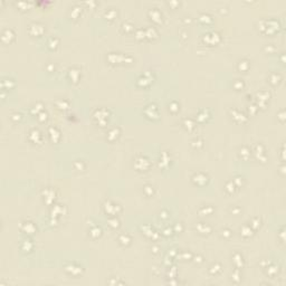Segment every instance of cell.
I'll list each match as a JSON object with an SVG mask.
<instances>
[{"label":"cell","instance_id":"obj_1","mask_svg":"<svg viewBox=\"0 0 286 286\" xmlns=\"http://www.w3.org/2000/svg\"><path fill=\"white\" fill-rule=\"evenodd\" d=\"M64 268L66 270V273H68L69 275L72 276H80L82 274V270H83L82 266L76 265L75 263H70V264L65 266Z\"/></svg>","mask_w":286,"mask_h":286},{"label":"cell","instance_id":"obj_2","mask_svg":"<svg viewBox=\"0 0 286 286\" xmlns=\"http://www.w3.org/2000/svg\"><path fill=\"white\" fill-rule=\"evenodd\" d=\"M104 208H105V211L107 212V213H111V215H116L117 209H121L119 205L112 203V202H106Z\"/></svg>","mask_w":286,"mask_h":286},{"label":"cell","instance_id":"obj_3","mask_svg":"<svg viewBox=\"0 0 286 286\" xmlns=\"http://www.w3.org/2000/svg\"><path fill=\"white\" fill-rule=\"evenodd\" d=\"M266 269V274L268 276H270L272 278L274 277V276H276L277 274H278V267H276L275 265H268L265 267Z\"/></svg>","mask_w":286,"mask_h":286},{"label":"cell","instance_id":"obj_4","mask_svg":"<svg viewBox=\"0 0 286 286\" xmlns=\"http://www.w3.org/2000/svg\"><path fill=\"white\" fill-rule=\"evenodd\" d=\"M220 272H221V266L219 265V264H213V265L210 266V268H209V273L211 274V275H218V274H220Z\"/></svg>","mask_w":286,"mask_h":286},{"label":"cell","instance_id":"obj_5","mask_svg":"<svg viewBox=\"0 0 286 286\" xmlns=\"http://www.w3.org/2000/svg\"><path fill=\"white\" fill-rule=\"evenodd\" d=\"M119 241L121 243L122 245H129L130 243H131V237L129 236V235H122V236H120V238H119Z\"/></svg>","mask_w":286,"mask_h":286},{"label":"cell","instance_id":"obj_6","mask_svg":"<svg viewBox=\"0 0 286 286\" xmlns=\"http://www.w3.org/2000/svg\"><path fill=\"white\" fill-rule=\"evenodd\" d=\"M270 80H272L270 82H272L273 84L276 85V84H280V83H281L282 77L280 74H272L270 75Z\"/></svg>","mask_w":286,"mask_h":286},{"label":"cell","instance_id":"obj_7","mask_svg":"<svg viewBox=\"0 0 286 286\" xmlns=\"http://www.w3.org/2000/svg\"><path fill=\"white\" fill-rule=\"evenodd\" d=\"M234 264H235V266H236L238 269L239 268H241L243 265H244V264H243V257H241L240 255H238V258H235V259H234Z\"/></svg>","mask_w":286,"mask_h":286},{"label":"cell","instance_id":"obj_8","mask_svg":"<svg viewBox=\"0 0 286 286\" xmlns=\"http://www.w3.org/2000/svg\"><path fill=\"white\" fill-rule=\"evenodd\" d=\"M117 133H119V129H112L110 131V134H109V139H111V137H113V140L116 139V137L119 135Z\"/></svg>","mask_w":286,"mask_h":286}]
</instances>
